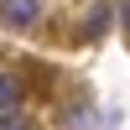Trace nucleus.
<instances>
[{"mask_svg":"<svg viewBox=\"0 0 130 130\" xmlns=\"http://www.w3.org/2000/svg\"><path fill=\"white\" fill-rule=\"evenodd\" d=\"M0 21L5 26H31V21H42V0H0Z\"/></svg>","mask_w":130,"mask_h":130,"instance_id":"f257e3e1","label":"nucleus"},{"mask_svg":"<svg viewBox=\"0 0 130 130\" xmlns=\"http://www.w3.org/2000/svg\"><path fill=\"white\" fill-rule=\"evenodd\" d=\"M21 99H26V94H21V83L0 73V115H16V109H21Z\"/></svg>","mask_w":130,"mask_h":130,"instance_id":"f03ea898","label":"nucleus"},{"mask_svg":"<svg viewBox=\"0 0 130 130\" xmlns=\"http://www.w3.org/2000/svg\"><path fill=\"white\" fill-rule=\"evenodd\" d=\"M104 26H109V5H99V10H94L83 31H89V37H104Z\"/></svg>","mask_w":130,"mask_h":130,"instance_id":"7ed1b4c3","label":"nucleus"},{"mask_svg":"<svg viewBox=\"0 0 130 130\" xmlns=\"http://www.w3.org/2000/svg\"><path fill=\"white\" fill-rule=\"evenodd\" d=\"M0 130H31V125L21 120V115H0Z\"/></svg>","mask_w":130,"mask_h":130,"instance_id":"20e7f679","label":"nucleus"}]
</instances>
